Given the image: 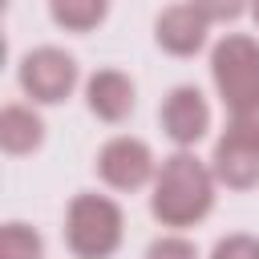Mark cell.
I'll return each mask as SVG.
<instances>
[{
    "label": "cell",
    "mask_w": 259,
    "mask_h": 259,
    "mask_svg": "<svg viewBox=\"0 0 259 259\" xmlns=\"http://www.w3.org/2000/svg\"><path fill=\"white\" fill-rule=\"evenodd\" d=\"M214 206V174L202 158H194L190 150H178L170 154L162 166H158V178H154V194H150V214L162 223V227H194L210 214Z\"/></svg>",
    "instance_id": "cell-1"
},
{
    "label": "cell",
    "mask_w": 259,
    "mask_h": 259,
    "mask_svg": "<svg viewBox=\"0 0 259 259\" xmlns=\"http://www.w3.org/2000/svg\"><path fill=\"white\" fill-rule=\"evenodd\" d=\"M210 77L231 117L259 113V40L255 36L227 32L210 49Z\"/></svg>",
    "instance_id": "cell-2"
},
{
    "label": "cell",
    "mask_w": 259,
    "mask_h": 259,
    "mask_svg": "<svg viewBox=\"0 0 259 259\" xmlns=\"http://www.w3.org/2000/svg\"><path fill=\"white\" fill-rule=\"evenodd\" d=\"M121 206L105 194H77L65 214V243L77 259H109L121 247Z\"/></svg>",
    "instance_id": "cell-3"
},
{
    "label": "cell",
    "mask_w": 259,
    "mask_h": 259,
    "mask_svg": "<svg viewBox=\"0 0 259 259\" xmlns=\"http://www.w3.org/2000/svg\"><path fill=\"white\" fill-rule=\"evenodd\" d=\"M210 174L231 190L259 186V113H243L227 121L210 154Z\"/></svg>",
    "instance_id": "cell-4"
},
{
    "label": "cell",
    "mask_w": 259,
    "mask_h": 259,
    "mask_svg": "<svg viewBox=\"0 0 259 259\" xmlns=\"http://www.w3.org/2000/svg\"><path fill=\"white\" fill-rule=\"evenodd\" d=\"M16 77H20V89H24L32 101L57 105V101H65V97L73 93V85H77V61H73L65 49L45 45V49L24 53Z\"/></svg>",
    "instance_id": "cell-5"
},
{
    "label": "cell",
    "mask_w": 259,
    "mask_h": 259,
    "mask_svg": "<svg viewBox=\"0 0 259 259\" xmlns=\"http://www.w3.org/2000/svg\"><path fill=\"white\" fill-rule=\"evenodd\" d=\"M97 174L113 190H142L150 178H158V166L142 138H109L97 150Z\"/></svg>",
    "instance_id": "cell-6"
},
{
    "label": "cell",
    "mask_w": 259,
    "mask_h": 259,
    "mask_svg": "<svg viewBox=\"0 0 259 259\" xmlns=\"http://www.w3.org/2000/svg\"><path fill=\"white\" fill-rule=\"evenodd\" d=\"M162 130L178 150H190L210 130V105L194 85H174L162 101Z\"/></svg>",
    "instance_id": "cell-7"
},
{
    "label": "cell",
    "mask_w": 259,
    "mask_h": 259,
    "mask_svg": "<svg viewBox=\"0 0 259 259\" xmlns=\"http://www.w3.org/2000/svg\"><path fill=\"white\" fill-rule=\"evenodd\" d=\"M206 32H210V20L202 16L198 4H174L158 16L154 24V36L166 53L174 57H194L202 45H206Z\"/></svg>",
    "instance_id": "cell-8"
},
{
    "label": "cell",
    "mask_w": 259,
    "mask_h": 259,
    "mask_svg": "<svg viewBox=\"0 0 259 259\" xmlns=\"http://www.w3.org/2000/svg\"><path fill=\"white\" fill-rule=\"evenodd\" d=\"M85 101L101 121L117 125V121H125L134 113V81L121 69H97L85 81Z\"/></svg>",
    "instance_id": "cell-9"
},
{
    "label": "cell",
    "mask_w": 259,
    "mask_h": 259,
    "mask_svg": "<svg viewBox=\"0 0 259 259\" xmlns=\"http://www.w3.org/2000/svg\"><path fill=\"white\" fill-rule=\"evenodd\" d=\"M45 142V121L28 109V105H4L0 109V146L12 158H24L32 150H40Z\"/></svg>",
    "instance_id": "cell-10"
},
{
    "label": "cell",
    "mask_w": 259,
    "mask_h": 259,
    "mask_svg": "<svg viewBox=\"0 0 259 259\" xmlns=\"http://www.w3.org/2000/svg\"><path fill=\"white\" fill-rule=\"evenodd\" d=\"M105 12H109L105 0H53V4H49V16H53L61 28H69V32H89V28H97V24L105 20Z\"/></svg>",
    "instance_id": "cell-11"
},
{
    "label": "cell",
    "mask_w": 259,
    "mask_h": 259,
    "mask_svg": "<svg viewBox=\"0 0 259 259\" xmlns=\"http://www.w3.org/2000/svg\"><path fill=\"white\" fill-rule=\"evenodd\" d=\"M0 259H45V243L32 227L4 223L0 227Z\"/></svg>",
    "instance_id": "cell-12"
},
{
    "label": "cell",
    "mask_w": 259,
    "mask_h": 259,
    "mask_svg": "<svg viewBox=\"0 0 259 259\" xmlns=\"http://www.w3.org/2000/svg\"><path fill=\"white\" fill-rule=\"evenodd\" d=\"M146 259H198V247L182 235H162L146 247Z\"/></svg>",
    "instance_id": "cell-13"
},
{
    "label": "cell",
    "mask_w": 259,
    "mask_h": 259,
    "mask_svg": "<svg viewBox=\"0 0 259 259\" xmlns=\"http://www.w3.org/2000/svg\"><path fill=\"white\" fill-rule=\"evenodd\" d=\"M210 259H259V239L255 235H227L214 243Z\"/></svg>",
    "instance_id": "cell-14"
},
{
    "label": "cell",
    "mask_w": 259,
    "mask_h": 259,
    "mask_svg": "<svg viewBox=\"0 0 259 259\" xmlns=\"http://www.w3.org/2000/svg\"><path fill=\"white\" fill-rule=\"evenodd\" d=\"M202 8V16L206 20H235V16H243L247 8L243 4H198Z\"/></svg>",
    "instance_id": "cell-15"
},
{
    "label": "cell",
    "mask_w": 259,
    "mask_h": 259,
    "mask_svg": "<svg viewBox=\"0 0 259 259\" xmlns=\"http://www.w3.org/2000/svg\"><path fill=\"white\" fill-rule=\"evenodd\" d=\"M251 16H255V20H259V4H255V8H251Z\"/></svg>",
    "instance_id": "cell-16"
}]
</instances>
